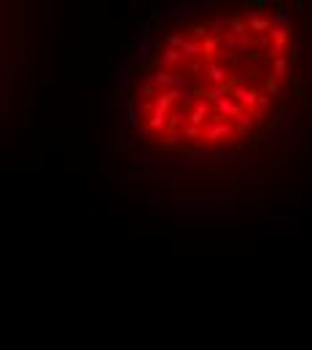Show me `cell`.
<instances>
[{
    "label": "cell",
    "mask_w": 312,
    "mask_h": 350,
    "mask_svg": "<svg viewBox=\"0 0 312 350\" xmlns=\"http://www.w3.org/2000/svg\"><path fill=\"white\" fill-rule=\"evenodd\" d=\"M294 35L275 11L194 16L143 62L135 121L170 151L237 148L267 127L291 87Z\"/></svg>",
    "instance_id": "obj_1"
}]
</instances>
